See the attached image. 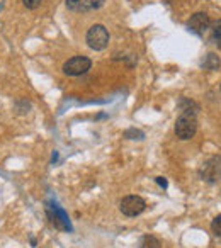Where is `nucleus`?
Returning <instances> with one entry per match:
<instances>
[{
    "label": "nucleus",
    "instance_id": "obj_9",
    "mask_svg": "<svg viewBox=\"0 0 221 248\" xmlns=\"http://www.w3.org/2000/svg\"><path fill=\"white\" fill-rule=\"evenodd\" d=\"M142 248H162V243H160L158 238L148 234L142 240Z\"/></svg>",
    "mask_w": 221,
    "mask_h": 248
},
{
    "label": "nucleus",
    "instance_id": "obj_11",
    "mask_svg": "<svg viewBox=\"0 0 221 248\" xmlns=\"http://www.w3.org/2000/svg\"><path fill=\"white\" fill-rule=\"evenodd\" d=\"M45 0H22V4H24L26 9H29V11H34V9H38L39 5L43 4Z\"/></svg>",
    "mask_w": 221,
    "mask_h": 248
},
{
    "label": "nucleus",
    "instance_id": "obj_6",
    "mask_svg": "<svg viewBox=\"0 0 221 248\" xmlns=\"http://www.w3.org/2000/svg\"><path fill=\"white\" fill-rule=\"evenodd\" d=\"M106 0H66V9L72 12H90L102 7Z\"/></svg>",
    "mask_w": 221,
    "mask_h": 248
},
{
    "label": "nucleus",
    "instance_id": "obj_7",
    "mask_svg": "<svg viewBox=\"0 0 221 248\" xmlns=\"http://www.w3.org/2000/svg\"><path fill=\"white\" fill-rule=\"evenodd\" d=\"M209 31H211V38H213L214 45H218L221 48V19L214 22V24H211Z\"/></svg>",
    "mask_w": 221,
    "mask_h": 248
},
{
    "label": "nucleus",
    "instance_id": "obj_10",
    "mask_svg": "<svg viewBox=\"0 0 221 248\" xmlns=\"http://www.w3.org/2000/svg\"><path fill=\"white\" fill-rule=\"evenodd\" d=\"M211 231H213L216 236H221V214H218L213 219V223H211Z\"/></svg>",
    "mask_w": 221,
    "mask_h": 248
},
{
    "label": "nucleus",
    "instance_id": "obj_2",
    "mask_svg": "<svg viewBox=\"0 0 221 248\" xmlns=\"http://www.w3.org/2000/svg\"><path fill=\"white\" fill-rule=\"evenodd\" d=\"M85 41L90 49H94V51H102V49H106L107 45H109V32H107V29L104 28L102 24H95L87 31Z\"/></svg>",
    "mask_w": 221,
    "mask_h": 248
},
{
    "label": "nucleus",
    "instance_id": "obj_4",
    "mask_svg": "<svg viewBox=\"0 0 221 248\" xmlns=\"http://www.w3.org/2000/svg\"><path fill=\"white\" fill-rule=\"evenodd\" d=\"M119 209L125 216H138L146 209V202L140 196H126L119 204Z\"/></svg>",
    "mask_w": 221,
    "mask_h": 248
},
{
    "label": "nucleus",
    "instance_id": "obj_5",
    "mask_svg": "<svg viewBox=\"0 0 221 248\" xmlns=\"http://www.w3.org/2000/svg\"><path fill=\"white\" fill-rule=\"evenodd\" d=\"M211 28V19L206 12H197V14L190 16V19L187 21V29L190 32H194L196 36H204Z\"/></svg>",
    "mask_w": 221,
    "mask_h": 248
},
{
    "label": "nucleus",
    "instance_id": "obj_1",
    "mask_svg": "<svg viewBox=\"0 0 221 248\" xmlns=\"http://www.w3.org/2000/svg\"><path fill=\"white\" fill-rule=\"evenodd\" d=\"M197 131V119H196V110L182 109V114L179 119L175 121V136L182 141L190 140Z\"/></svg>",
    "mask_w": 221,
    "mask_h": 248
},
{
    "label": "nucleus",
    "instance_id": "obj_3",
    "mask_svg": "<svg viewBox=\"0 0 221 248\" xmlns=\"http://www.w3.org/2000/svg\"><path fill=\"white\" fill-rule=\"evenodd\" d=\"M90 68H92V60L87 58V56L79 55V56L70 58L68 62H65V65H63V73L68 77H80L89 72Z\"/></svg>",
    "mask_w": 221,
    "mask_h": 248
},
{
    "label": "nucleus",
    "instance_id": "obj_8",
    "mask_svg": "<svg viewBox=\"0 0 221 248\" xmlns=\"http://www.w3.org/2000/svg\"><path fill=\"white\" fill-rule=\"evenodd\" d=\"M220 58H218L216 55H214V53H209V55L206 56V60H204L203 62V66L206 70H216L218 66H220Z\"/></svg>",
    "mask_w": 221,
    "mask_h": 248
},
{
    "label": "nucleus",
    "instance_id": "obj_12",
    "mask_svg": "<svg viewBox=\"0 0 221 248\" xmlns=\"http://www.w3.org/2000/svg\"><path fill=\"white\" fill-rule=\"evenodd\" d=\"M157 182H158V186H160V187H163V189L167 187V180L163 179V177H157Z\"/></svg>",
    "mask_w": 221,
    "mask_h": 248
}]
</instances>
